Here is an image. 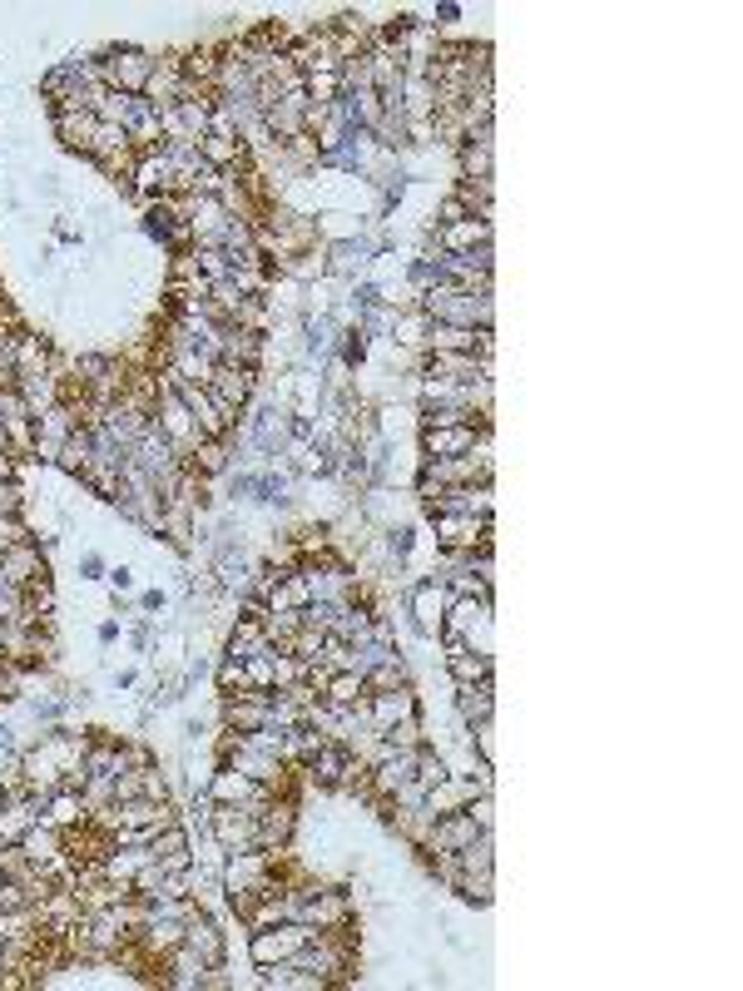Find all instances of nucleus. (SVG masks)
I'll use <instances>...</instances> for the list:
<instances>
[{
  "mask_svg": "<svg viewBox=\"0 0 743 991\" xmlns=\"http://www.w3.org/2000/svg\"><path fill=\"white\" fill-rule=\"evenodd\" d=\"M208 823H214V838L224 843L228 852H248V848H259V819H253L248 809H238V803H214Z\"/></svg>",
  "mask_w": 743,
  "mask_h": 991,
  "instance_id": "nucleus-6",
  "label": "nucleus"
},
{
  "mask_svg": "<svg viewBox=\"0 0 743 991\" xmlns=\"http://www.w3.org/2000/svg\"><path fill=\"white\" fill-rule=\"evenodd\" d=\"M248 813L259 819V848H268V852L288 848V838H292V803L288 798L273 793L268 803H259V809H248Z\"/></svg>",
  "mask_w": 743,
  "mask_h": 991,
  "instance_id": "nucleus-11",
  "label": "nucleus"
},
{
  "mask_svg": "<svg viewBox=\"0 0 743 991\" xmlns=\"http://www.w3.org/2000/svg\"><path fill=\"white\" fill-rule=\"evenodd\" d=\"M436 521V540L452 556H471V550L491 546V516H431Z\"/></svg>",
  "mask_w": 743,
  "mask_h": 991,
  "instance_id": "nucleus-5",
  "label": "nucleus"
},
{
  "mask_svg": "<svg viewBox=\"0 0 743 991\" xmlns=\"http://www.w3.org/2000/svg\"><path fill=\"white\" fill-rule=\"evenodd\" d=\"M456 893L466 897V903H476V907H491V873H462L456 877Z\"/></svg>",
  "mask_w": 743,
  "mask_h": 991,
  "instance_id": "nucleus-36",
  "label": "nucleus"
},
{
  "mask_svg": "<svg viewBox=\"0 0 743 991\" xmlns=\"http://www.w3.org/2000/svg\"><path fill=\"white\" fill-rule=\"evenodd\" d=\"M323 700L337 704V709H357L367 700V674L362 669H337V674H327Z\"/></svg>",
  "mask_w": 743,
  "mask_h": 991,
  "instance_id": "nucleus-23",
  "label": "nucleus"
},
{
  "mask_svg": "<svg viewBox=\"0 0 743 991\" xmlns=\"http://www.w3.org/2000/svg\"><path fill=\"white\" fill-rule=\"evenodd\" d=\"M411 778H417L421 788H436L446 778V764L436 754H427V749H421V754H417V774H411Z\"/></svg>",
  "mask_w": 743,
  "mask_h": 991,
  "instance_id": "nucleus-38",
  "label": "nucleus"
},
{
  "mask_svg": "<svg viewBox=\"0 0 743 991\" xmlns=\"http://www.w3.org/2000/svg\"><path fill=\"white\" fill-rule=\"evenodd\" d=\"M21 511V496H15V481H0V516H15Z\"/></svg>",
  "mask_w": 743,
  "mask_h": 991,
  "instance_id": "nucleus-45",
  "label": "nucleus"
},
{
  "mask_svg": "<svg viewBox=\"0 0 743 991\" xmlns=\"http://www.w3.org/2000/svg\"><path fill=\"white\" fill-rule=\"evenodd\" d=\"M21 848L31 852V862L40 868V862H50V858H60V852H65V828H55V823L40 819V823H35V828L21 838Z\"/></svg>",
  "mask_w": 743,
  "mask_h": 991,
  "instance_id": "nucleus-29",
  "label": "nucleus"
},
{
  "mask_svg": "<svg viewBox=\"0 0 743 991\" xmlns=\"http://www.w3.org/2000/svg\"><path fill=\"white\" fill-rule=\"evenodd\" d=\"M253 378H259L253 367L218 362V367H214V382H208V392H214V397L238 417V407H248V397H253Z\"/></svg>",
  "mask_w": 743,
  "mask_h": 991,
  "instance_id": "nucleus-13",
  "label": "nucleus"
},
{
  "mask_svg": "<svg viewBox=\"0 0 743 991\" xmlns=\"http://www.w3.org/2000/svg\"><path fill=\"white\" fill-rule=\"evenodd\" d=\"M456 709H462L466 724L491 719V709H495V684H491V679H481V684H456Z\"/></svg>",
  "mask_w": 743,
  "mask_h": 991,
  "instance_id": "nucleus-30",
  "label": "nucleus"
},
{
  "mask_svg": "<svg viewBox=\"0 0 743 991\" xmlns=\"http://www.w3.org/2000/svg\"><path fill=\"white\" fill-rule=\"evenodd\" d=\"M15 540H31V536H25V526H21V516H0V556H5Z\"/></svg>",
  "mask_w": 743,
  "mask_h": 991,
  "instance_id": "nucleus-41",
  "label": "nucleus"
},
{
  "mask_svg": "<svg viewBox=\"0 0 743 991\" xmlns=\"http://www.w3.org/2000/svg\"><path fill=\"white\" fill-rule=\"evenodd\" d=\"M85 819H89V809L75 788H50V798H45V823H55V828H80Z\"/></svg>",
  "mask_w": 743,
  "mask_h": 991,
  "instance_id": "nucleus-22",
  "label": "nucleus"
},
{
  "mask_svg": "<svg viewBox=\"0 0 743 991\" xmlns=\"http://www.w3.org/2000/svg\"><path fill=\"white\" fill-rule=\"evenodd\" d=\"M134 189H140L144 199H164V194H173V164H169V154L164 150H149V154H134Z\"/></svg>",
  "mask_w": 743,
  "mask_h": 991,
  "instance_id": "nucleus-12",
  "label": "nucleus"
},
{
  "mask_svg": "<svg viewBox=\"0 0 743 991\" xmlns=\"http://www.w3.org/2000/svg\"><path fill=\"white\" fill-rule=\"evenodd\" d=\"M0 848H5V833H0Z\"/></svg>",
  "mask_w": 743,
  "mask_h": 991,
  "instance_id": "nucleus-46",
  "label": "nucleus"
},
{
  "mask_svg": "<svg viewBox=\"0 0 743 991\" xmlns=\"http://www.w3.org/2000/svg\"><path fill=\"white\" fill-rule=\"evenodd\" d=\"M362 719L372 724V733H387L392 724H402L407 714H417V694L402 684V690H367V700L357 704Z\"/></svg>",
  "mask_w": 743,
  "mask_h": 991,
  "instance_id": "nucleus-7",
  "label": "nucleus"
},
{
  "mask_svg": "<svg viewBox=\"0 0 743 991\" xmlns=\"http://www.w3.org/2000/svg\"><path fill=\"white\" fill-rule=\"evenodd\" d=\"M50 343L45 337H35V333H15V378H35V372H50Z\"/></svg>",
  "mask_w": 743,
  "mask_h": 991,
  "instance_id": "nucleus-24",
  "label": "nucleus"
},
{
  "mask_svg": "<svg viewBox=\"0 0 743 991\" xmlns=\"http://www.w3.org/2000/svg\"><path fill=\"white\" fill-rule=\"evenodd\" d=\"M273 788L268 784H253L248 774H238V768L218 764L214 784H208V803H238V809H259V803H268Z\"/></svg>",
  "mask_w": 743,
  "mask_h": 991,
  "instance_id": "nucleus-8",
  "label": "nucleus"
},
{
  "mask_svg": "<svg viewBox=\"0 0 743 991\" xmlns=\"http://www.w3.org/2000/svg\"><path fill=\"white\" fill-rule=\"evenodd\" d=\"M199 159L218 174L238 169V164H248V144L233 140V134H204V140H199Z\"/></svg>",
  "mask_w": 743,
  "mask_h": 991,
  "instance_id": "nucleus-20",
  "label": "nucleus"
},
{
  "mask_svg": "<svg viewBox=\"0 0 743 991\" xmlns=\"http://www.w3.org/2000/svg\"><path fill=\"white\" fill-rule=\"evenodd\" d=\"M382 739L392 743V749H402V754H411V749H421V714H407L402 724H392Z\"/></svg>",
  "mask_w": 743,
  "mask_h": 991,
  "instance_id": "nucleus-34",
  "label": "nucleus"
},
{
  "mask_svg": "<svg viewBox=\"0 0 743 991\" xmlns=\"http://www.w3.org/2000/svg\"><path fill=\"white\" fill-rule=\"evenodd\" d=\"M5 625H25V600L15 585H0V630Z\"/></svg>",
  "mask_w": 743,
  "mask_h": 991,
  "instance_id": "nucleus-37",
  "label": "nucleus"
},
{
  "mask_svg": "<svg viewBox=\"0 0 743 991\" xmlns=\"http://www.w3.org/2000/svg\"><path fill=\"white\" fill-rule=\"evenodd\" d=\"M224 442H214V437H208V442H199L194 446V456H183V471H194V476H214V471H224Z\"/></svg>",
  "mask_w": 743,
  "mask_h": 991,
  "instance_id": "nucleus-32",
  "label": "nucleus"
},
{
  "mask_svg": "<svg viewBox=\"0 0 743 991\" xmlns=\"http://www.w3.org/2000/svg\"><path fill=\"white\" fill-rule=\"evenodd\" d=\"M476 819L471 813H442V819L431 823V833H427V843H421V852H462V848H471L476 843Z\"/></svg>",
  "mask_w": 743,
  "mask_h": 991,
  "instance_id": "nucleus-10",
  "label": "nucleus"
},
{
  "mask_svg": "<svg viewBox=\"0 0 743 991\" xmlns=\"http://www.w3.org/2000/svg\"><path fill=\"white\" fill-rule=\"evenodd\" d=\"M218 571H224V585H243V556H233V550H228Z\"/></svg>",
  "mask_w": 743,
  "mask_h": 991,
  "instance_id": "nucleus-43",
  "label": "nucleus"
},
{
  "mask_svg": "<svg viewBox=\"0 0 743 991\" xmlns=\"http://www.w3.org/2000/svg\"><path fill=\"white\" fill-rule=\"evenodd\" d=\"M402 684H407V669H402L397 655L378 659V665L367 669V690H402Z\"/></svg>",
  "mask_w": 743,
  "mask_h": 991,
  "instance_id": "nucleus-33",
  "label": "nucleus"
},
{
  "mask_svg": "<svg viewBox=\"0 0 743 991\" xmlns=\"http://www.w3.org/2000/svg\"><path fill=\"white\" fill-rule=\"evenodd\" d=\"M149 858H154L149 843H144V848H124V843H115V848H109V858L99 862V873L115 877V883H130L134 887V873H140Z\"/></svg>",
  "mask_w": 743,
  "mask_h": 991,
  "instance_id": "nucleus-25",
  "label": "nucleus"
},
{
  "mask_svg": "<svg viewBox=\"0 0 743 991\" xmlns=\"http://www.w3.org/2000/svg\"><path fill=\"white\" fill-rule=\"evenodd\" d=\"M476 343H481V327H456V323H431L427 327L431 353H476Z\"/></svg>",
  "mask_w": 743,
  "mask_h": 991,
  "instance_id": "nucleus-27",
  "label": "nucleus"
},
{
  "mask_svg": "<svg viewBox=\"0 0 743 991\" xmlns=\"http://www.w3.org/2000/svg\"><path fill=\"white\" fill-rule=\"evenodd\" d=\"M362 353H367V333H362V327H352V333H347L343 357H347V362H362Z\"/></svg>",
  "mask_w": 743,
  "mask_h": 991,
  "instance_id": "nucleus-44",
  "label": "nucleus"
},
{
  "mask_svg": "<svg viewBox=\"0 0 743 991\" xmlns=\"http://www.w3.org/2000/svg\"><path fill=\"white\" fill-rule=\"evenodd\" d=\"M218 690H224L228 700H233V694H248V690H253V679H248V665H243V659H224V665H218Z\"/></svg>",
  "mask_w": 743,
  "mask_h": 991,
  "instance_id": "nucleus-35",
  "label": "nucleus"
},
{
  "mask_svg": "<svg viewBox=\"0 0 743 991\" xmlns=\"http://www.w3.org/2000/svg\"><path fill=\"white\" fill-rule=\"evenodd\" d=\"M149 852L164 873H183V868H189V833H183L179 823H169V828H159L149 838Z\"/></svg>",
  "mask_w": 743,
  "mask_h": 991,
  "instance_id": "nucleus-17",
  "label": "nucleus"
},
{
  "mask_svg": "<svg viewBox=\"0 0 743 991\" xmlns=\"http://www.w3.org/2000/svg\"><path fill=\"white\" fill-rule=\"evenodd\" d=\"M224 724L238 733H259L273 724V690H248L224 704Z\"/></svg>",
  "mask_w": 743,
  "mask_h": 991,
  "instance_id": "nucleus-9",
  "label": "nucleus"
},
{
  "mask_svg": "<svg viewBox=\"0 0 743 991\" xmlns=\"http://www.w3.org/2000/svg\"><path fill=\"white\" fill-rule=\"evenodd\" d=\"M471 442H476V427H427V437H421L427 456H466Z\"/></svg>",
  "mask_w": 743,
  "mask_h": 991,
  "instance_id": "nucleus-26",
  "label": "nucleus"
},
{
  "mask_svg": "<svg viewBox=\"0 0 743 991\" xmlns=\"http://www.w3.org/2000/svg\"><path fill=\"white\" fill-rule=\"evenodd\" d=\"M55 130H60V140H65V150L89 154V150H95L99 119L89 115V109H80V115H55Z\"/></svg>",
  "mask_w": 743,
  "mask_h": 991,
  "instance_id": "nucleus-28",
  "label": "nucleus"
},
{
  "mask_svg": "<svg viewBox=\"0 0 743 991\" xmlns=\"http://www.w3.org/2000/svg\"><path fill=\"white\" fill-rule=\"evenodd\" d=\"M40 575H45V556L35 550V540H15V546L0 556V585L25 590V585L40 581Z\"/></svg>",
  "mask_w": 743,
  "mask_h": 991,
  "instance_id": "nucleus-14",
  "label": "nucleus"
},
{
  "mask_svg": "<svg viewBox=\"0 0 743 991\" xmlns=\"http://www.w3.org/2000/svg\"><path fill=\"white\" fill-rule=\"evenodd\" d=\"M308 938H317V927H308V922L253 927V942H248V952H253V962H259V967H273V962H292V957H298V947Z\"/></svg>",
  "mask_w": 743,
  "mask_h": 991,
  "instance_id": "nucleus-3",
  "label": "nucleus"
},
{
  "mask_svg": "<svg viewBox=\"0 0 743 991\" xmlns=\"http://www.w3.org/2000/svg\"><path fill=\"white\" fill-rule=\"evenodd\" d=\"M183 947H189V952H199V957H204L208 967H224V932H218V927L208 922L204 912H199L194 922L183 927Z\"/></svg>",
  "mask_w": 743,
  "mask_h": 991,
  "instance_id": "nucleus-21",
  "label": "nucleus"
},
{
  "mask_svg": "<svg viewBox=\"0 0 743 991\" xmlns=\"http://www.w3.org/2000/svg\"><path fill=\"white\" fill-rule=\"evenodd\" d=\"M471 798H476V784H471V778L462 784V778L446 774L436 788H427V803H421V809H427L431 819H442V813H462L466 803H471Z\"/></svg>",
  "mask_w": 743,
  "mask_h": 991,
  "instance_id": "nucleus-18",
  "label": "nucleus"
},
{
  "mask_svg": "<svg viewBox=\"0 0 743 991\" xmlns=\"http://www.w3.org/2000/svg\"><path fill=\"white\" fill-rule=\"evenodd\" d=\"M0 877H11V883H21V887L35 883V862L21 843H5V848H0Z\"/></svg>",
  "mask_w": 743,
  "mask_h": 991,
  "instance_id": "nucleus-31",
  "label": "nucleus"
},
{
  "mask_svg": "<svg viewBox=\"0 0 743 991\" xmlns=\"http://www.w3.org/2000/svg\"><path fill=\"white\" fill-rule=\"evenodd\" d=\"M173 392L183 397V407H189L194 427L204 431V437H214V442H224V437H228V427H233V411H228L224 402H218L208 387H199V382H179Z\"/></svg>",
  "mask_w": 743,
  "mask_h": 991,
  "instance_id": "nucleus-4",
  "label": "nucleus"
},
{
  "mask_svg": "<svg viewBox=\"0 0 743 991\" xmlns=\"http://www.w3.org/2000/svg\"><path fill=\"white\" fill-rule=\"evenodd\" d=\"M421 313L431 318V323H456V327H491V292H466V288H446V283H436V288L421 292Z\"/></svg>",
  "mask_w": 743,
  "mask_h": 991,
  "instance_id": "nucleus-1",
  "label": "nucleus"
},
{
  "mask_svg": "<svg viewBox=\"0 0 743 991\" xmlns=\"http://www.w3.org/2000/svg\"><path fill=\"white\" fill-rule=\"evenodd\" d=\"M446 669L456 684H481V679H491V655L462 645V640H446Z\"/></svg>",
  "mask_w": 743,
  "mask_h": 991,
  "instance_id": "nucleus-16",
  "label": "nucleus"
},
{
  "mask_svg": "<svg viewBox=\"0 0 743 991\" xmlns=\"http://www.w3.org/2000/svg\"><path fill=\"white\" fill-rule=\"evenodd\" d=\"M471 729H476V749H481V764H491V759H495V729H491V719H476Z\"/></svg>",
  "mask_w": 743,
  "mask_h": 991,
  "instance_id": "nucleus-40",
  "label": "nucleus"
},
{
  "mask_svg": "<svg viewBox=\"0 0 743 991\" xmlns=\"http://www.w3.org/2000/svg\"><path fill=\"white\" fill-rule=\"evenodd\" d=\"M99 65H105L109 89H119V95H144V85L154 75V55L134 50V45H115V50L99 55Z\"/></svg>",
  "mask_w": 743,
  "mask_h": 991,
  "instance_id": "nucleus-2",
  "label": "nucleus"
},
{
  "mask_svg": "<svg viewBox=\"0 0 743 991\" xmlns=\"http://www.w3.org/2000/svg\"><path fill=\"white\" fill-rule=\"evenodd\" d=\"M466 813L476 819V828L481 833H491V819H495V803H491V793H476L471 803H466Z\"/></svg>",
  "mask_w": 743,
  "mask_h": 991,
  "instance_id": "nucleus-39",
  "label": "nucleus"
},
{
  "mask_svg": "<svg viewBox=\"0 0 743 991\" xmlns=\"http://www.w3.org/2000/svg\"><path fill=\"white\" fill-rule=\"evenodd\" d=\"M427 327H431V318H427V313L402 318V343H427Z\"/></svg>",
  "mask_w": 743,
  "mask_h": 991,
  "instance_id": "nucleus-42",
  "label": "nucleus"
},
{
  "mask_svg": "<svg viewBox=\"0 0 743 991\" xmlns=\"http://www.w3.org/2000/svg\"><path fill=\"white\" fill-rule=\"evenodd\" d=\"M436 243H442L446 253H476L481 243H491V224H486V218H456V224H442Z\"/></svg>",
  "mask_w": 743,
  "mask_h": 991,
  "instance_id": "nucleus-19",
  "label": "nucleus"
},
{
  "mask_svg": "<svg viewBox=\"0 0 743 991\" xmlns=\"http://www.w3.org/2000/svg\"><path fill=\"white\" fill-rule=\"evenodd\" d=\"M446 605H452V595H446L436 581L417 585V595H411V614H417V630H421V635H442Z\"/></svg>",
  "mask_w": 743,
  "mask_h": 991,
  "instance_id": "nucleus-15",
  "label": "nucleus"
}]
</instances>
